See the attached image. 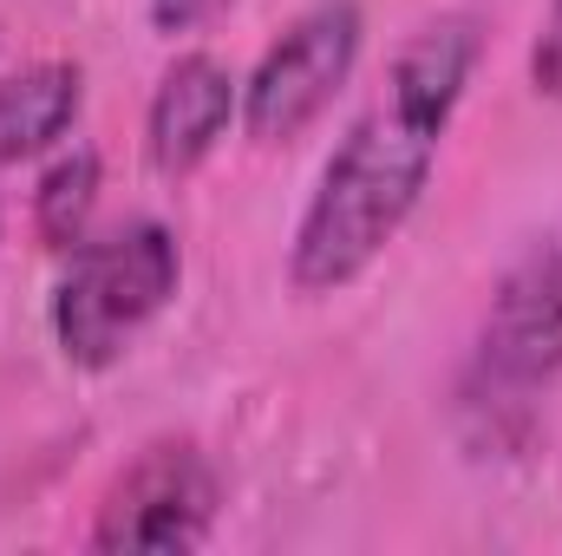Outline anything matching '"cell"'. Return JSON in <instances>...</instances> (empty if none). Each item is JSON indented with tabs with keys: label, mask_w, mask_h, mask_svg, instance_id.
<instances>
[{
	"label": "cell",
	"mask_w": 562,
	"mask_h": 556,
	"mask_svg": "<svg viewBox=\"0 0 562 556\" xmlns=\"http://www.w3.org/2000/svg\"><path fill=\"white\" fill-rule=\"evenodd\" d=\"M484 59V20L477 13H431L406 33V46L386 66V92L347 125V138L327 151L321 184L294 223L288 281L301 294H340L367 276L413 210L431 190L445 132L464 105V86Z\"/></svg>",
	"instance_id": "cell-1"
},
{
	"label": "cell",
	"mask_w": 562,
	"mask_h": 556,
	"mask_svg": "<svg viewBox=\"0 0 562 556\" xmlns=\"http://www.w3.org/2000/svg\"><path fill=\"white\" fill-rule=\"evenodd\" d=\"M530 86H537V99L562 105V0H550V13L530 40Z\"/></svg>",
	"instance_id": "cell-9"
},
{
	"label": "cell",
	"mask_w": 562,
	"mask_h": 556,
	"mask_svg": "<svg viewBox=\"0 0 562 556\" xmlns=\"http://www.w3.org/2000/svg\"><path fill=\"white\" fill-rule=\"evenodd\" d=\"M367 46V13L360 0H314L301 7L281 40H269V53L256 59V73L243 79V138L276 151L294 144L353 79Z\"/></svg>",
	"instance_id": "cell-3"
},
{
	"label": "cell",
	"mask_w": 562,
	"mask_h": 556,
	"mask_svg": "<svg viewBox=\"0 0 562 556\" xmlns=\"http://www.w3.org/2000/svg\"><path fill=\"white\" fill-rule=\"evenodd\" d=\"M177 288H183V249L157 216H132L105 236H79L53 288V341L79 374H105L138 347V334L177 301Z\"/></svg>",
	"instance_id": "cell-2"
},
{
	"label": "cell",
	"mask_w": 562,
	"mask_h": 556,
	"mask_svg": "<svg viewBox=\"0 0 562 556\" xmlns=\"http://www.w3.org/2000/svg\"><path fill=\"white\" fill-rule=\"evenodd\" d=\"M562 374V236L537 243L497 281L477 327V380L504 400Z\"/></svg>",
	"instance_id": "cell-5"
},
{
	"label": "cell",
	"mask_w": 562,
	"mask_h": 556,
	"mask_svg": "<svg viewBox=\"0 0 562 556\" xmlns=\"http://www.w3.org/2000/svg\"><path fill=\"white\" fill-rule=\"evenodd\" d=\"M216 511H223V478L203 458V445L196 438H150L105 485L86 544L112 556H183L210 544Z\"/></svg>",
	"instance_id": "cell-4"
},
{
	"label": "cell",
	"mask_w": 562,
	"mask_h": 556,
	"mask_svg": "<svg viewBox=\"0 0 562 556\" xmlns=\"http://www.w3.org/2000/svg\"><path fill=\"white\" fill-rule=\"evenodd\" d=\"M236 0H144V13H150V26L164 33V40H177V33H196V26H210L216 13H229Z\"/></svg>",
	"instance_id": "cell-10"
},
{
	"label": "cell",
	"mask_w": 562,
	"mask_h": 556,
	"mask_svg": "<svg viewBox=\"0 0 562 556\" xmlns=\"http://www.w3.org/2000/svg\"><path fill=\"white\" fill-rule=\"evenodd\" d=\"M86 112V73L72 59H33L0 79V170L46 157L72 138Z\"/></svg>",
	"instance_id": "cell-7"
},
{
	"label": "cell",
	"mask_w": 562,
	"mask_h": 556,
	"mask_svg": "<svg viewBox=\"0 0 562 556\" xmlns=\"http://www.w3.org/2000/svg\"><path fill=\"white\" fill-rule=\"evenodd\" d=\"M243 119V79L216 53H177L144 105V157L157 177H190L216 157L229 125Z\"/></svg>",
	"instance_id": "cell-6"
},
{
	"label": "cell",
	"mask_w": 562,
	"mask_h": 556,
	"mask_svg": "<svg viewBox=\"0 0 562 556\" xmlns=\"http://www.w3.org/2000/svg\"><path fill=\"white\" fill-rule=\"evenodd\" d=\"M99 184H105V164H99L92 144H66V151L46 164L40 190H33V236H40L53 256H66L79 236H92Z\"/></svg>",
	"instance_id": "cell-8"
}]
</instances>
